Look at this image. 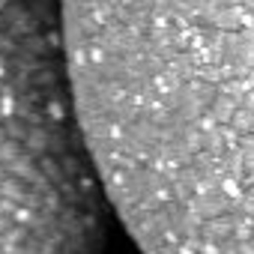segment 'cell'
<instances>
[{"label":"cell","mask_w":254,"mask_h":254,"mask_svg":"<svg viewBox=\"0 0 254 254\" xmlns=\"http://www.w3.org/2000/svg\"><path fill=\"white\" fill-rule=\"evenodd\" d=\"M105 197L60 0H0V254H99Z\"/></svg>","instance_id":"1"}]
</instances>
